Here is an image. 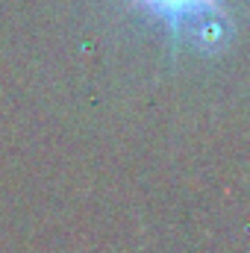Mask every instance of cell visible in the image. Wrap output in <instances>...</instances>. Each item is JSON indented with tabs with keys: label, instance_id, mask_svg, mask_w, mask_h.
<instances>
[{
	"label": "cell",
	"instance_id": "obj_1",
	"mask_svg": "<svg viewBox=\"0 0 250 253\" xmlns=\"http://www.w3.org/2000/svg\"><path fill=\"white\" fill-rule=\"evenodd\" d=\"M126 6L165 27L174 50L218 56L236 39V24L224 0H124Z\"/></svg>",
	"mask_w": 250,
	"mask_h": 253
}]
</instances>
